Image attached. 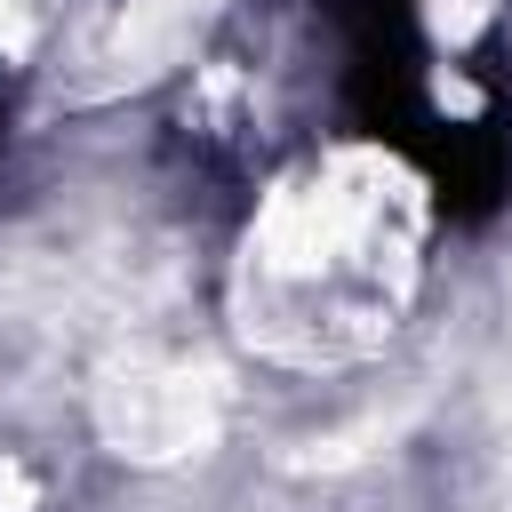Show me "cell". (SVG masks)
Listing matches in <instances>:
<instances>
[{
	"label": "cell",
	"instance_id": "6da1fadb",
	"mask_svg": "<svg viewBox=\"0 0 512 512\" xmlns=\"http://www.w3.org/2000/svg\"><path fill=\"white\" fill-rule=\"evenodd\" d=\"M416 280V192L392 160L336 152L280 184L248 232V288L272 344L360 352L376 344Z\"/></svg>",
	"mask_w": 512,
	"mask_h": 512
},
{
	"label": "cell",
	"instance_id": "7a4b0ae2",
	"mask_svg": "<svg viewBox=\"0 0 512 512\" xmlns=\"http://www.w3.org/2000/svg\"><path fill=\"white\" fill-rule=\"evenodd\" d=\"M16 8H24V0H0V24H8V16H16Z\"/></svg>",
	"mask_w": 512,
	"mask_h": 512
}]
</instances>
